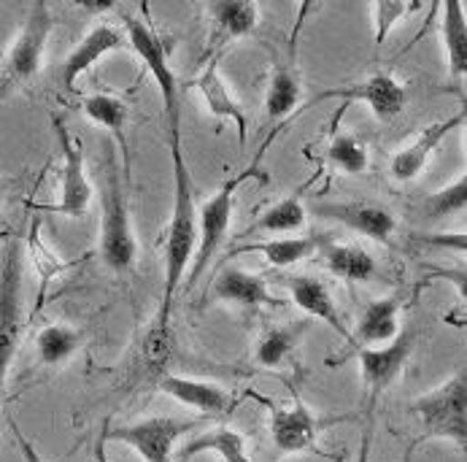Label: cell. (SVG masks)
Returning a JSON list of instances; mask_svg holds the SVG:
<instances>
[{"instance_id": "6da1fadb", "label": "cell", "mask_w": 467, "mask_h": 462, "mask_svg": "<svg viewBox=\"0 0 467 462\" xmlns=\"http://www.w3.org/2000/svg\"><path fill=\"white\" fill-rule=\"evenodd\" d=\"M125 36L160 89L165 122H168V143H171L173 200H171V219H168V230H165V263H162L165 281H162L157 322L151 331V343L165 349L171 343L168 322L173 314V303H176L182 278H184L187 268L192 265L195 247H198V205H195V187H192V176H190V165H187V154H184V138H182V81L168 60V49H165L162 38L146 22H140L135 16H125ZM157 346H151V349H157Z\"/></svg>"}, {"instance_id": "7a4b0ae2", "label": "cell", "mask_w": 467, "mask_h": 462, "mask_svg": "<svg viewBox=\"0 0 467 462\" xmlns=\"http://www.w3.org/2000/svg\"><path fill=\"white\" fill-rule=\"evenodd\" d=\"M278 135V131L270 132L267 143H263V149L254 154V160L238 171L235 176H230L211 198L202 203V208L198 211V247H195V257H192V270H190V278H187V287L192 289L198 281H201L202 270L211 265V260L216 257V252L222 249V244L227 241V230H230V222H233V208H235V195L238 190L257 179V182H267V176L263 173V154L267 152V146L273 143V138Z\"/></svg>"}, {"instance_id": "3957f363", "label": "cell", "mask_w": 467, "mask_h": 462, "mask_svg": "<svg viewBox=\"0 0 467 462\" xmlns=\"http://www.w3.org/2000/svg\"><path fill=\"white\" fill-rule=\"evenodd\" d=\"M410 414L421 425L424 441H451L465 452L467 446V376L465 368L449 376L441 387L430 390L427 395L416 397L410 405Z\"/></svg>"}, {"instance_id": "277c9868", "label": "cell", "mask_w": 467, "mask_h": 462, "mask_svg": "<svg viewBox=\"0 0 467 462\" xmlns=\"http://www.w3.org/2000/svg\"><path fill=\"white\" fill-rule=\"evenodd\" d=\"M52 30H55V16L49 5L44 0L33 3L0 66V103L38 76Z\"/></svg>"}, {"instance_id": "5b68a950", "label": "cell", "mask_w": 467, "mask_h": 462, "mask_svg": "<svg viewBox=\"0 0 467 462\" xmlns=\"http://www.w3.org/2000/svg\"><path fill=\"white\" fill-rule=\"evenodd\" d=\"M100 260L111 273H128L138 260L130 205L122 190L119 171L106 168L103 195H100Z\"/></svg>"}, {"instance_id": "8992f818", "label": "cell", "mask_w": 467, "mask_h": 462, "mask_svg": "<svg viewBox=\"0 0 467 462\" xmlns=\"http://www.w3.org/2000/svg\"><path fill=\"white\" fill-rule=\"evenodd\" d=\"M267 408V427H270V441L281 455H319L327 460L340 462L343 457H333L319 446V436L335 427L340 422H346L348 416H319L317 411H311L303 397L295 395L289 405H275L263 400Z\"/></svg>"}, {"instance_id": "52a82bcc", "label": "cell", "mask_w": 467, "mask_h": 462, "mask_svg": "<svg viewBox=\"0 0 467 462\" xmlns=\"http://www.w3.org/2000/svg\"><path fill=\"white\" fill-rule=\"evenodd\" d=\"M22 331H25L22 249H19V241H11L0 263V419H3V390H5L11 362L19 352Z\"/></svg>"}, {"instance_id": "ba28073f", "label": "cell", "mask_w": 467, "mask_h": 462, "mask_svg": "<svg viewBox=\"0 0 467 462\" xmlns=\"http://www.w3.org/2000/svg\"><path fill=\"white\" fill-rule=\"evenodd\" d=\"M327 100H346V103H362L376 120L381 122H389L400 114L408 103V89L400 79H395L392 73L387 70H379V73H370L359 81H351V84H340V87H330V89H322L317 95H311L300 111L306 109H317Z\"/></svg>"}, {"instance_id": "9c48e42d", "label": "cell", "mask_w": 467, "mask_h": 462, "mask_svg": "<svg viewBox=\"0 0 467 462\" xmlns=\"http://www.w3.org/2000/svg\"><path fill=\"white\" fill-rule=\"evenodd\" d=\"M198 419H176V416H151L133 425H111V419L103 422L106 441H119L135 449L143 462H171L173 446L182 436L201 427Z\"/></svg>"}, {"instance_id": "30bf717a", "label": "cell", "mask_w": 467, "mask_h": 462, "mask_svg": "<svg viewBox=\"0 0 467 462\" xmlns=\"http://www.w3.org/2000/svg\"><path fill=\"white\" fill-rule=\"evenodd\" d=\"M52 128L57 135L60 152H63V176H60V198L57 203H47V205H33L36 211H47V214H63L70 219H81L89 211V203L95 198V187L87 176V165H84V146L81 141L70 132L63 117H52Z\"/></svg>"}, {"instance_id": "8fae6325", "label": "cell", "mask_w": 467, "mask_h": 462, "mask_svg": "<svg viewBox=\"0 0 467 462\" xmlns=\"http://www.w3.org/2000/svg\"><path fill=\"white\" fill-rule=\"evenodd\" d=\"M416 346V331L413 328H400L395 341L376 346V349H357L359 368H362V382H365V411H376L379 397L384 395L395 379L402 373L410 352Z\"/></svg>"}, {"instance_id": "7c38bea8", "label": "cell", "mask_w": 467, "mask_h": 462, "mask_svg": "<svg viewBox=\"0 0 467 462\" xmlns=\"http://www.w3.org/2000/svg\"><path fill=\"white\" fill-rule=\"evenodd\" d=\"M465 120L467 114L465 109H462V111H457V114H451V117H443V120H438V122L424 125V128L416 132L402 149L395 152V157H392V163H389L392 179H395V182H402V184L419 179V173L427 168L430 157L441 149V143H443L451 132L460 131V128L465 125Z\"/></svg>"}, {"instance_id": "4fadbf2b", "label": "cell", "mask_w": 467, "mask_h": 462, "mask_svg": "<svg viewBox=\"0 0 467 462\" xmlns=\"http://www.w3.org/2000/svg\"><path fill=\"white\" fill-rule=\"evenodd\" d=\"M314 214L322 219L337 222V225L348 227L351 233H359L379 244H389L398 230L395 214L389 208H384L381 203H370V200L319 203V205H314Z\"/></svg>"}, {"instance_id": "5bb4252c", "label": "cell", "mask_w": 467, "mask_h": 462, "mask_svg": "<svg viewBox=\"0 0 467 462\" xmlns=\"http://www.w3.org/2000/svg\"><path fill=\"white\" fill-rule=\"evenodd\" d=\"M128 47V36L125 30L114 27V25H95L84 33V38L73 47V52L67 55L60 66V84L66 92L76 89V81L89 70L98 66L106 55L119 52Z\"/></svg>"}, {"instance_id": "9a60e30c", "label": "cell", "mask_w": 467, "mask_h": 462, "mask_svg": "<svg viewBox=\"0 0 467 462\" xmlns=\"http://www.w3.org/2000/svg\"><path fill=\"white\" fill-rule=\"evenodd\" d=\"M208 58L219 55L238 38L249 36L260 22V5L252 0H219L208 3Z\"/></svg>"}, {"instance_id": "2e32d148", "label": "cell", "mask_w": 467, "mask_h": 462, "mask_svg": "<svg viewBox=\"0 0 467 462\" xmlns=\"http://www.w3.org/2000/svg\"><path fill=\"white\" fill-rule=\"evenodd\" d=\"M213 298L238 309H281L286 306L284 298L273 295L265 276L249 273L244 268H222L213 278Z\"/></svg>"}, {"instance_id": "e0dca14e", "label": "cell", "mask_w": 467, "mask_h": 462, "mask_svg": "<svg viewBox=\"0 0 467 462\" xmlns=\"http://www.w3.org/2000/svg\"><path fill=\"white\" fill-rule=\"evenodd\" d=\"M219 63L222 58L213 55V58H205V68L201 70V76L190 84L201 92L202 103L208 109V114H213L216 120H227L235 125V132H238V143L244 146L246 143V131H249V120L241 109V103L235 100V95L230 92L222 70H219Z\"/></svg>"}, {"instance_id": "ac0fdd59", "label": "cell", "mask_w": 467, "mask_h": 462, "mask_svg": "<svg viewBox=\"0 0 467 462\" xmlns=\"http://www.w3.org/2000/svg\"><path fill=\"white\" fill-rule=\"evenodd\" d=\"M157 390L162 395L179 400L182 405H190V408L208 414V416H222V414H230L235 408V400L224 387H219L213 382L192 379V376L160 373L157 376Z\"/></svg>"}, {"instance_id": "d6986e66", "label": "cell", "mask_w": 467, "mask_h": 462, "mask_svg": "<svg viewBox=\"0 0 467 462\" xmlns=\"http://www.w3.org/2000/svg\"><path fill=\"white\" fill-rule=\"evenodd\" d=\"M284 284H286V289H289L292 303H295L306 317H311V320H319V322L330 325V328H333L343 341H348V343H351V332H348L346 322H343V317H340V311H337V306H335L330 287H327L322 278H317V276H306V273H297V276H289Z\"/></svg>"}, {"instance_id": "ffe728a7", "label": "cell", "mask_w": 467, "mask_h": 462, "mask_svg": "<svg viewBox=\"0 0 467 462\" xmlns=\"http://www.w3.org/2000/svg\"><path fill=\"white\" fill-rule=\"evenodd\" d=\"M317 255H319V263L348 287L368 284L379 276V265L373 260V255L357 244H337V241H330L327 236H322Z\"/></svg>"}, {"instance_id": "44dd1931", "label": "cell", "mask_w": 467, "mask_h": 462, "mask_svg": "<svg viewBox=\"0 0 467 462\" xmlns=\"http://www.w3.org/2000/svg\"><path fill=\"white\" fill-rule=\"evenodd\" d=\"M398 332H400V298L387 295L368 303V309L359 314L357 332H351V346L376 349L395 341Z\"/></svg>"}, {"instance_id": "7402d4cb", "label": "cell", "mask_w": 467, "mask_h": 462, "mask_svg": "<svg viewBox=\"0 0 467 462\" xmlns=\"http://www.w3.org/2000/svg\"><path fill=\"white\" fill-rule=\"evenodd\" d=\"M322 244V236H300V238H273V241H257V244H241L227 252V260L238 255H260L273 268H289L303 263L311 255H317Z\"/></svg>"}, {"instance_id": "603a6c76", "label": "cell", "mask_w": 467, "mask_h": 462, "mask_svg": "<svg viewBox=\"0 0 467 462\" xmlns=\"http://www.w3.org/2000/svg\"><path fill=\"white\" fill-rule=\"evenodd\" d=\"M201 455H213L219 462H257L244 444V436L238 430H233L230 425H219L211 427L208 433H202L198 438H192L182 452L179 462H190Z\"/></svg>"}, {"instance_id": "cb8c5ba5", "label": "cell", "mask_w": 467, "mask_h": 462, "mask_svg": "<svg viewBox=\"0 0 467 462\" xmlns=\"http://www.w3.org/2000/svg\"><path fill=\"white\" fill-rule=\"evenodd\" d=\"M441 36L446 47L449 73L454 79H465L467 73V16L465 5L457 0H446L441 5Z\"/></svg>"}, {"instance_id": "d4e9b609", "label": "cell", "mask_w": 467, "mask_h": 462, "mask_svg": "<svg viewBox=\"0 0 467 462\" xmlns=\"http://www.w3.org/2000/svg\"><path fill=\"white\" fill-rule=\"evenodd\" d=\"M300 79L292 63H273L265 92V114L270 122L286 120L300 106Z\"/></svg>"}, {"instance_id": "484cf974", "label": "cell", "mask_w": 467, "mask_h": 462, "mask_svg": "<svg viewBox=\"0 0 467 462\" xmlns=\"http://www.w3.org/2000/svg\"><path fill=\"white\" fill-rule=\"evenodd\" d=\"M306 219H308V208L303 205L300 193H295L267 205L244 233H238V238H249L257 233H297L306 225Z\"/></svg>"}, {"instance_id": "4316f807", "label": "cell", "mask_w": 467, "mask_h": 462, "mask_svg": "<svg viewBox=\"0 0 467 462\" xmlns=\"http://www.w3.org/2000/svg\"><path fill=\"white\" fill-rule=\"evenodd\" d=\"M308 331V322L306 320H297V322H286V325H273V328H267L263 335H260V341H257V346H254V360H257V365H263V368H278V365H284L286 362V357L297 349V343H300V338L306 335Z\"/></svg>"}, {"instance_id": "83f0119b", "label": "cell", "mask_w": 467, "mask_h": 462, "mask_svg": "<svg viewBox=\"0 0 467 462\" xmlns=\"http://www.w3.org/2000/svg\"><path fill=\"white\" fill-rule=\"evenodd\" d=\"M81 111L87 114V120H92L95 125L106 128L109 132L117 135L122 152L128 149L125 143V125H128V106L122 98L117 95H109V92H95V95H87L84 103H81Z\"/></svg>"}, {"instance_id": "f1b7e54d", "label": "cell", "mask_w": 467, "mask_h": 462, "mask_svg": "<svg viewBox=\"0 0 467 462\" xmlns=\"http://www.w3.org/2000/svg\"><path fill=\"white\" fill-rule=\"evenodd\" d=\"M81 343V332L70 325H47L36 338V352L44 365H63L76 354Z\"/></svg>"}, {"instance_id": "f546056e", "label": "cell", "mask_w": 467, "mask_h": 462, "mask_svg": "<svg viewBox=\"0 0 467 462\" xmlns=\"http://www.w3.org/2000/svg\"><path fill=\"white\" fill-rule=\"evenodd\" d=\"M325 163L348 176H362L368 171V149L348 132H335L325 149Z\"/></svg>"}, {"instance_id": "4dcf8cb0", "label": "cell", "mask_w": 467, "mask_h": 462, "mask_svg": "<svg viewBox=\"0 0 467 462\" xmlns=\"http://www.w3.org/2000/svg\"><path fill=\"white\" fill-rule=\"evenodd\" d=\"M467 203V179L465 173L457 176L451 184H446L443 190L432 193L427 203H424V211L430 219H449L460 211H465Z\"/></svg>"}, {"instance_id": "1f68e13d", "label": "cell", "mask_w": 467, "mask_h": 462, "mask_svg": "<svg viewBox=\"0 0 467 462\" xmlns=\"http://www.w3.org/2000/svg\"><path fill=\"white\" fill-rule=\"evenodd\" d=\"M368 11L373 19V41H376V47H381L389 38V33L398 27V22L410 11V5H405L400 0L398 3L395 0H379V3H370Z\"/></svg>"}, {"instance_id": "d6a6232c", "label": "cell", "mask_w": 467, "mask_h": 462, "mask_svg": "<svg viewBox=\"0 0 467 462\" xmlns=\"http://www.w3.org/2000/svg\"><path fill=\"white\" fill-rule=\"evenodd\" d=\"M373 430H376V411H365V427H362V438H359V449H357V460L354 462H370Z\"/></svg>"}, {"instance_id": "836d02e7", "label": "cell", "mask_w": 467, "mask_h": 462, "mask_svg": "<svg viewBox=\"0 0 467 462\" xmlns=\"http://www.w3.org/2000/svg\"><path fill=\"white\" fill-rule=\"evenodd\" d=\"M8 427H11V433H14V438H16V446H19V452H22V457L25 462H47L41 455H38V449L27 441V436L19 430V425L14 422V419H8Z\"/></svg>"}, {"instance_id": "e575fe53", "label": "cell", "mask_w": 467, "mask_h": 462, "mask_svg": "<svg viewBox=\"0 0 467 462\" xmlns=\"http://www.w3.org/2000/svg\"><path fill=\"white\" fill-rule=\"evenodd\" d=\"M424 241L438 244V247H451L454 252H465L467 247L465 233H454V236H424Z\"/></svg>"}, {"instance_id": "d590c367", "label": "cell", "mask_w": 467, "mask_h": 462, "mask_svg": "<svg viewBox=\"0 0 467 462\" xmlns=\"http://www.w3.org/2000/svg\"><path fill=\"white\" fill-rule=\"evenodd\" d=\"M106 433H103V427H100V433H98V438H95V449H92V455H95V462H111L109 457V452H106Z\"/></svg>"}, {"instance_id": "8d00e7d4", "label": "cell", "mask_w": 467, "mask_h": 462, "mask_svg": "<svg viewBox=\"0 0 467 462\" xmlns=\"http://www.w3.org/2000/svg\"><path fill=\"white\" fill-rule=\"evenodd\" d=\"M0 198H3V184H0Z\"/></svg>"}]
</instances>
